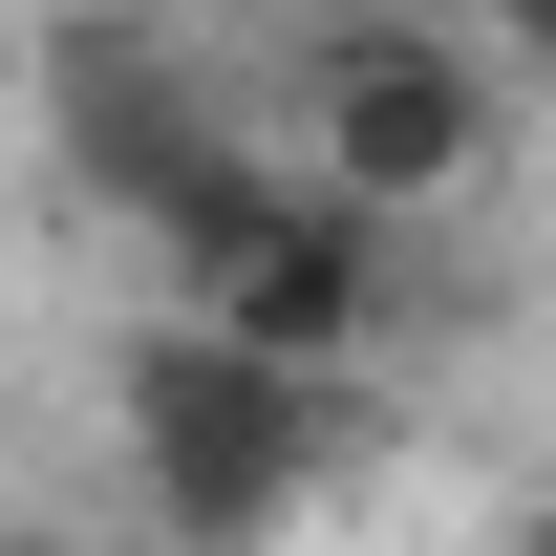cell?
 <instances>
[{"label":"cell","instance_id":"8992f818","mask_svg":"<svg viewBox=\"0 0 556 556\" xmlns=\"http://www.w3.org/2000/svg\"><path fill=\"white\" fill-rule=\"evenodd\" d=\"M22 556H65V535H22Z\"/></svg>","mask_w":556,"mask_h":556},{"label":"cell","instance_id":"7a4b0ae2","mask_svg":"<svg viewBox=\"0 0 556 556\" xmlns=\"http://www.w3.org/2000/svg\"><path fill=\"white\" fill-rule=\"evenodd\" d=\"M321 450H343V386H300V364H236V343H129V471L150 514L193 556H257L300 492H321Z\"/></svg>","mask_w":556,"mask_h":556},{"label":"cell","instance_id":"277c9868","mask_svg":"<svg viewBox=\"0 0 556 556\" xmlns=\"http://www.w3.org/2000/svg\"><path fill=\"white\" fill-rule=\"evenodd\" d=\"M43 108H65V172L108 214H172L214 172V150H236V108H214V65H172V43H129V22H108V43H65V65H43Z\"/></svg>","mask_w":556,"mask_h":556},{"label":"cell","instance_id":"5b68a950","mask_svg":"<svg viewBox=\"0 0 556 556\" xmlns=\"http://www.w3.org/2000/svg\"><path fill=\"white\" fill-rule=\"evenodd\" d=\"M514 65H535V86H556V0H514Z\"/></svg>","mask_w":556,"mask_h":556},{"label":"cell","instance_id":"6da1fadb","mask_svg":"<svg viewBox=\"0 0 556 556\" xmlns=\"http://www.w3.org/2000/svg\"><path fill=\"white\" fill-rule=\"evenodd\" d=\"M150 257L193 278V343H236V364L343 386V343H386V236L321 172H278V150H214L193 193L150 214Z\"/></svg>","mask_w":556,"mask_h":556},{"label":"cell","instance_id":"3957f363","mask_svg":"<svg viewBox=\"0 0 556 556\" xmlns=\"http://www.w3.org/2000/svg\"><path fill=\"white\" fill-rule=\"evenodd\" d=\"M300 108H321V150H300V172H321L364 236L492 172V43H450V22H343V43L300 65Z\"/></svg>","mask_w":556,"mask_h":556}]
</instances>
